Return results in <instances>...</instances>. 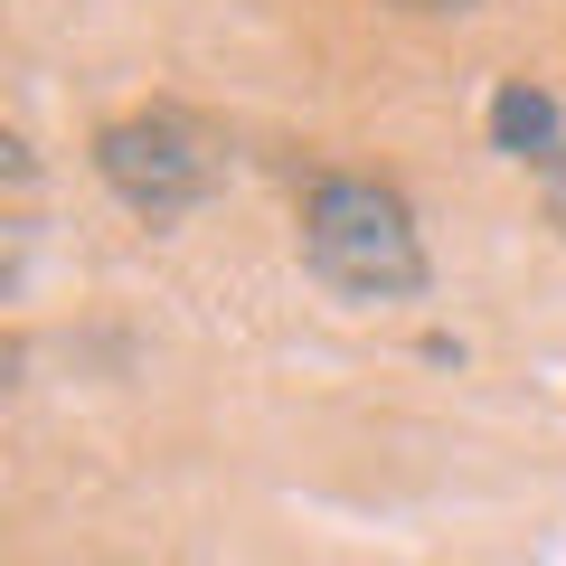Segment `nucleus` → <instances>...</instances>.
<instances>
[{"label": "nucleus", "instance_id": "1", "mask_svg": "<svg viewBox=\"0 0 566 566\" xmlns=\"http://www.w3.org/2000/svg\"><path fill=\"white\" fill-rule=\"evenodd\" d=\"M303 264L349 293V303H406L424 293V237L416 208L387 180H359V170H331V180L303 189Z\"/></svg>", "mask_w": 566, "mask_h": 566}, {"label": "nucleus", "instance_id": "2", "mask_svg": "<svg viewBox=\"0 0 566 566\" xmlns=\"http://www.w3.org/2000/svg\"><path fill=\"white\" fill-rule=\"evenodd\" d=\"M95 170L104 189H114L133 218L151 227H180L189 208L218 189V151H208V133L189 114H123L95 133Z\"/></svg>", "mask_w": 566, "mask_h": 566}, {"label": "nucleus", "instance_id": "3", "mask_svg": "<svg viewBox=\"0 0 566 566\" xmlns=\"http://www.w3.org/2000/svg\"><path fill=\"white\" fill-rule=\"evenodd\" d=\"M491 142H501L510 161H538V170H557V151H566L557 95H547L538 76H510L501 95H491Z\"/></svg>", "mask_w": 566, "mask_h": 566}, {"label": "nucleus", "instance_id": "4", "mask_svg": "<svg viewBox=\"0 0 566 566\" xmlns=\"http://www.w3.org/2000/svg\"><path fill=\"white\" fill-rule=\"evenodd\" d=\"M406 10H472V0H406Z\"/></svg>", "mask_w": 566, "mask_h": 566}]
</instances>
